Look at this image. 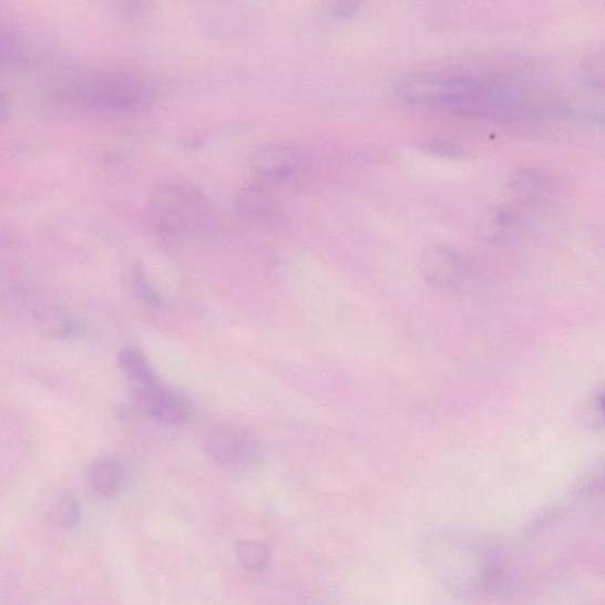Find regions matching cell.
<instances>
[{
  "label": "cell",
  "mask_w": 605,
  "mask_h": 605,
  "mask_svg": "<svg viewBox=\"0 0 605 605\" xmlns=\"http://www.w3.org/2000/svg\"><path fill=\"white\" fill-rule=\"evenodd\" d=\"M394 96L418 109L501 121H526L558 112L504 80L472 73L408 76L394 85Z\"/></svg>",
  "instance_id": "6da1fadb"
},
{
  "label": "cell",
  "mask_w": 605,
  "mask_h": 605,
  "mask_svg": "<svg viewBox=\"0 0 605 605\" xmlns=\"http://www.w3.org/2000/svg\"><path fill=\"white\" fill-rule=\"evenodd\" d=\"M148 216L154 227L175 237L216 235L221 219L205 194L191 185L166 183L151 195Z\"/></svg>",
  "instance_id": "7a4b0ae2"
},
{
  "label": "cell",
  "mask_w": 605,
  "mask_h": 605,
  "mask_svg": "<svg viewBox=\"0 0 605 605\" xmlns=\"http://www.w3.org/2000/svg\"><path fill=\"white\" fill-rule=\"evenodd\" d=\"M76 100L88 110L106 113L134 112L148 104L150 83L130 71H104L76 85Z\"/></svg>",
  "instance_id": "3957f363"
},
{
  "label": "cell",
  "mask_w": 605,
  "mask_h": 605,
  "mask_svg": "<svg viewBox=\"0 0 605 605\" xmlns=\"http://www.w3.org/2000/svg\"><path fill=\"white\" fill-rule=\"evenodd\" d=\"M205 449L217 465L229 470L250 468L260 455L256 435L244 425L230 422L212 427L205 438Z\"/></svg>",
  "instance_id": "277c9868"
},
{
  "label": "cell",
  "mask_w": 605,
  "mask_h": 605,
  "mask_svg": "<svg viewBox=\"0 0 605 605\" xmlns=\"http://www.w3.org/2000/svg\"><path fill=\"white\" fill-rule=\"evenodd\" d=\"M419 269L425 281L444 291L465 289L473 278L470 263L447 246L427 247Z\"/></svg>",
  "instance_id": "5b68a950"
},
{
  "label": "cell",
  "mask_w": 605,
  "mask_h": 605,
  "mask_svg": "<svg viewBox=\"0 0 605 605\" xmlns=\"http://www.w3.org/2000/svg\"><path fill=\"white\" fill-rule=\"evenodd\" d=\"M252 164L262 184L276 186L296 181L306 170L307 158L291 145L275 144L259 148Z\"/></svg>",
  "instance_id": "8992f818"
},
{
  "label": "cell",
  "mask_w": 605,
  "mask_h": 605,
  "mask_svg": "<svg viewBox=\"0 0 605 605\" xmlns=\"http://www.w3.org/2000/svg\"><path fill=\"white\" fill-rule=\"evenodd\" d=\"M132 397L140 411L158 422H182L191 413L189 401L160 381L148 386H136Z\"/></svg>",
  "instance_id": "52a82bcc"
},
{
  "label": "cell",
  "mask_w": 605,
  "mask_h": 605,
  "mask_svg": "<svg viewBox=\"0 0 605 605\" xmlns=\"http://www.w3.org/2000/svg\"><path fill=\"white\" fill-rule=\"evenodd\" d=\"M236 207L244 219L255 224L274 225L281 219L278 199L262 183L242 188L236 198Z\"/></svg>",
  "instance_id": "ba28073f"
},
{
  "label": "cell",
  "mask_w": 605,
  "mask_h": 605,
  "mask_svg": "<svg viewBox=\"0 0 605 605\" xmlns=\"http://www.w3.org/2000/svg\"><path fill=\"white\" fill-rule=\"evenodd\" d=\"M89 486L103 498L117 495L127 484V472L113 457L95 459L86 471Z\"/></svg>",
  "instance_id": "9c48e42d"
},
{
  "label": "cell",
  "mask_w": 605,
  "mask_h": 605,
  "mask_svg": "<svg viewBox=\"0 0 605 605\" xmlns=\"http://www.w3.org/2000/svg\"><path fill=\"white\" fill-rule=\"evenodd\" d=\"M554 184L542 172L520 170L509 181V191L520 203L536 204L548 197Z\"/></svg>",
  "instance_id": "30bf717a"
},
{
  "label": "cell",
  "mask_w": 605,
  "mask_h": 605,
  "mask_svg": "<svg viewBox=\"0 0 605 605\" xmlns=\"http://www.w3.org/2000/svg\"><path fill=\"white\" fill-rule=\"evenodd\" d=\"M520 225L517 212L509 206H495L488 209L479 219L478 233L491 243H501L511 238Z\"/></svg>",
  "instance_id": "8fae6325"
},
{
  "label": "cell",
  "mask_w": 605,
  "mask_h": 605,
  "mask_svg": "<svg viewBox=\"0 0 605 605\" xmlns=\"http://www.w3.org/2000/svg\"><path fill=\"white\" fill-rule=\"evenodd\" d=\"M39 332L51 340H75L86 335L88 326L81 317L48 311L38 317Z\"/></svg>",
  "instance_id": "7c38bea8"
},
{
  "label": "cell",
  "mask_w": 605,
  "mask_h": 605,
  "mask_svg": "<svg viewBox=\"0 0 605 605\" xmlns=\"http://www.w3.org/2000/svg\"><path fill=\"white\" fill-rule=\"evenodd\" d=\"M119 363L136 386H148L158 381L146 356L134 347H126L120 351Z\"/></svg>",
  "instance_id": "4fadbf2b"
},
{
  "label": "cell",
  "mask_w": 605,
  "mask_h": 605,
  "mask_svg": "<svg viewBox=\"0 0 605 605\" xmlns=\"http://www.w3.org/2000/svg\"><path fill=\"white\" fill-rule=\"evenodd\" d=\"M81 519V505L74 495L62 494L48 510V522L58 529L74 527Z\"/></svg>",
  "instance_id": "5bb4252c"
},
{
  "label": "cell",
  "mask_w": 605,
  "mask_h": 605,
  "mask_svg": "<svg viewBox=\"0 0 605 605\" xmlns=\"http://www.w3.org/2000/svg\"><path fill=\"white\" fill-rule=\"evenodd\" d=\"M237 557L247 571L258 572L269 565L273 551L259 541H242L236 546Z\"/></svg>",
  "instance_id": "9a60e30c"
},
{
  "label": "cell",
  "mask_w": 605,
  "mask_h": 605,
  "mask_svg": "<svg viewBox=\"0 0 605 605\" xmlns=\"http://www.w3.org/2000/svg\"><path fill=\"white\" fill-rule=\"evenodd\" d=\"M603 393L602 390H596L586 399L580 409V421L585 429L598 431L603 425Z\"/></svg>",
  "instance_id": "2e32d148"
},
{
  "label": "cell",
  "mask_w": 605,
  "mask_h": 605,
  "mask_svg": "<svg viewBox=\"0 0 605 605\" xmlns=\"http://www.w3.org/2000/svg\"><path fill=\"white\" fill-rule=\"evenodd\" d=\"M132 290L140 300L148 302V305H158L160 298L151 287L146 273L141 266H136L132 274Z\"/></svg>",
  "instance_id": "e0dca14e"
},
{
  "label": "cell",
  "mask_w": 605,
  "mask_h": 605,
  "mask_svg": "<svg viewBox=\"0 0 605 605\" xmlns=\"http://www.w3.org/2000/svg\"><path fill=\"white\" fill-rule=\"evenodd\" d=\"M417 147L421 151H424L427 153H431L433 155H438L441 157L453 158V160L462 158V153L460 150H458L455 146L447 144V142H443V141H437V140L418 141Z\"/></svg>",
  "instance_id": "ac0fdd59"
},
{
  "label": "cell",
  "mask_w": 605,
  "mask_h": 605,
  "mask_svg": "<svg viewBox=\"0 0 605 605\" xmlns=\"http://www.w3.org/2000/svg\"><path fill=\"white\" fill-rule=\"evenodd\" d=\"M14 53V35L8 30L6 24L0 21V61H6L13 58Z\"/></svg>",
  "instance_id": "d6986e66"
},
{
  "label": "cell",
  "mask_w": 605,
  "mask_h": 605,
  "mask_svg": "<svg viewBox=\"0 0 605 605\" xmlns=\"http://www.w3.org/2000/svg\"><path fill=\"white\" fill-rule=\"evenodd\" d=\"M359 6L355 3H341L337 4L334 9V16L337 18H349L358 11Z\"/></svg>",
  "instance_id": "ffe728a7"
},
{
  "label": "cell",
  "mask_w": 605,
  "mask_h": 605,
  "mask_svg": "<svg viewBox=\"0 0 605 605\" xmlns=\"http://www.w3.org/2000/svg\"><path fill=\"white\" fill-rule=\"evenodd\" d=\"M9 112V100L6 94L0 93V122L4 120Z\"/></svg>",
  "instance_id": "44dd1931"
}]
</instances>
